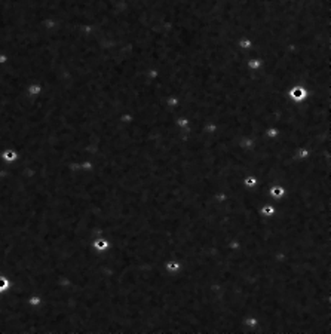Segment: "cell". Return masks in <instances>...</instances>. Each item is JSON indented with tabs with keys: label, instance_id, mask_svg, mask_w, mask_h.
<instances>
[{
	"label": "cell",
	"instance_id": "1",
	"mask_svg": "<svg viewBox=\"0 0 331 334\" xmlns=\"http://www.w3.org/2000/svg\"><path fill=\"white\" fill-rule=\"evenodd\" d=\"M270 195L275 197H282L285 196V187H281V186H275L270 189Z\"/></svg>",
	"mask_w": 331,
	"mask_h": 334
},
{
	"label": "cell",
	"instance_id": "2",
	"mask_svg": "<svg viewBox=\"0 0 331 334\" xmlns=\"http://www.w3.org/2000/svg\"><path fill=\"white\" fill-rule=\"evenodd\" d=\"M262 214L263 215H272V214H275V208L272 207V205H266V207H263L262 208Z\"/></svg>",
	"mask_w": 331,
	"mask_h": 334
},
{
	"label": "cell",
	"instance_id": "3",
	"mask_svg": "<svg viewBox=\"0 0 331 334\" xmlns=\"http://www.w3.org/2000/svg\"><path fill=\"white\" fill-rule=\"evenodd\" d=\"M8 287H9V282L5 278H0V291H5Z\"/></svg>",
	"mask_w": 331,
	"mask_h": 334
},
{
	"label": "cell",
	"instance_id": "4",
	"mask_svg": "<svg viewBox=\"0 0 331 334\" xmlns=\"http://www.w3.org/2000/svg\"><path fill=\"white\" fill-rule=\"evenodd\" d=\"M255 184V177H248L245 180V186H254Z\"/></svg>",
	"mask_w": 331,
	"mask_h": 334
},
{
	"label": "cell",
	"instance_id": "5",
	"mask_svg": "<svg viewBox=\"0 0 331 334\" xmlns=\"http://www.w3.org/2000/svg\"><path fill=\"white\" fill-rule=\"evenodd\" d=\"M6 158H8V159H13V158H15V153H13V151H6Z\"/></svg>",
	"mask_w": 331,
	"mask_h": 334
}]
</instances>
